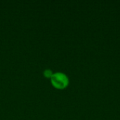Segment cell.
Listing matches in <instances>:
<instances>
[{
  "mask_svg": "<svg viewBox=\"0 0 120 120\" xmlns=\"http://www.w3.org/2000/svg\"><path fill=\"white\" fill-rule=\"evenodd\" d=\"M51 80L53 86L58 89H63L68 84V77L62 72H56L51 76Z\"/></svg>",
  "mask_w": 120,
  "mask_h": 120,
  "instance_id": "cell-1",
  "label": "cell"
}]
</instances>
